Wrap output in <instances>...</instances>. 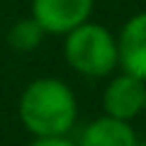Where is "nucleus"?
<instances>
[{
    "instance_id": "f257e3e1",
    "label": "nucleus",
    "mask_w": 146,
    "mask_h": 146,
    "mask_svg": "<svg viewBox=\"0 0 146 146\" xmlns=\"http://www.w3.org/2000/svg\"><path fill=\"white\" fill-rule=\"evenodd\" d=\"M20 119L32 136H66L78 119V102L61 78H36L20 98Z\"/></svg>"
},
{
    "instance_id": "f03ea898",
    "label": "nucleus",
    "mask_w": 146,
    "mask_h": 146,
    "mask_svg": "<svg viewBox=\"0 0 146 146\" xmlns=\"http://www.w3.org/2000/svg\"><path fill=\"white\" fill-rule=\"evenodd\" d=\"M63 36H66V42H63L66 63L80 76L105 78L119 66L117 36L107 27L88 20Z\"/></svg>"
},
{
    "instance_id": "7ed1b4c3",
    "label": "nucleus",
    "mask_w": 146,
    "mask_h": 146,
    "mask_svg": "<svg viewBox=\"0 0 146 146\" xmlns=\"http://www.w3.org/2000/svg\"><path fill=\"white\" fill-rule=\"evenodd\" d=\"M95 0H32V20L44 34H68L90 20Z\"/></svg>"
},
{
    "instance_id": "20e7f679",
    "label": "nucleus",
    "mask_w": 146,
    "mask_h": 146,
    "mask_svg": "<svg viewBox=\"0 0 146 146\" xmlns=\"http://www.w3.org/2000/svg\"><path fill=\"white\" fill-rule=\"evenodd\" d=\"M144 93H146V80L122 71L119 76H115L107 83L102 93L105 115L124 122L136 119L139 115H144Z\"/></svg>"
},
{
    "instance_id": "39448f33",
    "label": "nucleus",
    "mask_w": 146,
    "mask_h": 146,
    "mask_svg": "<svg viewBox=\"0 0 146 146\" xmlns=\"http://www.w3.org/2000/svg\"><path fill=\"white\" fill-rule=\"evenodd\" d=\"M117 54L122 71L146 80V12H136L122 25Z\"/></svg>"
},
{
    "instance_id": "423d86ee",
    "label": "nucleus",
    "mask_w": 146,
    "mask_h": 146,
    "mask_svg": "<svg viewBox=\"0 0 146 146\" xmlns=\"http://www.w3.org/2000/svg\"><path fill=\"white\" fill-rule=\"evenodd\" d=\"M139 141L131 122L102 115L93 119L80 134L78 146H134Z\"/></svg>"
},
{
    "instance_id": "0eeeda50",
    "label": "nucleus",
    "mask_w": 146,
    "mask_h": 146,
    "mask_svg": "<svg viewBox=\"0 0 146 146\" xmlns=\"http://www.w3.org/2000/svg\"><path fill=\"white\" fill-rule=\"evenodd\" d=\"M42 39H44V29L36 25L32 17L15 22V25L10 27V32H7V44H10L15 51H22V54L34 51V49L42 44Z\"/></svg>"
},
{
    "instance_id": "6e6552de",
    "label": "nucleus",
    "mask_w": 146,
    "mask_h": 146,
    "mask_svg": "<svg viewBox=\"0 0 146 146\" xmlns=\"http://www.w3.org/2000/svg\"><path fill=\"white\" fill-rule=\"evenodd\" d=\"M29 146H78L68 136H36Z\"/></svg>"
},
{
    "instance_id": "1a4fd4ad",
    "label": "nucleus",
    "mask_w": 146,
    "mask_h": 146,
    "mask_svg": "<svg viewBox=\"0 0 146 146\" xmlns=\"http://www.w3.org/2000/svg\"><path fill=\"white\" fill-rule=\"evenodd\" d=\"M134 146H146V141H141V139H139V141H136Z\"/></svg>"
},
{
    "instance_id": "9d476101",
    "label": "nucleus",
    "mask_w": 146,
    "mask_h": 146,
    "mask_svg": "<svg viewBox=\"0 0 146 146\" xmlns=\"http://www.w3.org/2000/svg\"><path fill=\"white\" fill-rule=\"evenodd\" d=\"M144 115H146V93H144Z\"/></svg>"
}]
</instances>
